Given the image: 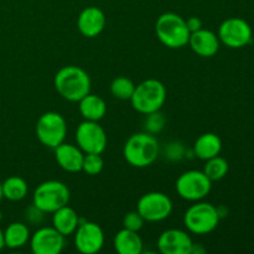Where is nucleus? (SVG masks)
Returning <instances> with one entry per match:
<instances>
[{"mask_svg":"<svg viewBox=\"0 0 254 254\" xmlns=\"http://www.w3.org/2000/svg\"><path fill=\"white\" fill-rule=\"evenodd\" d=\"M54 86L62 98L69 102H78L91 93V78L81 67H62L54 78Z\"/></svg>","mask_w":254,"mask_h":254,"instance_id":"1","label":"nucleus"},{"mask_svg":"<svg viewBox=\"0 0 254 254\" xmlns=\"http://www.w3.org/2000/svg\"><path fill=\"white\" fill-rule=\"evenodd\" d=\"M160 146L155 136L146 131L135 133L128 138L123 148L124 159L134 168L150 166L158 159Z\"/></svg>","mask_w":254,"mask_h":254,"instance_id":"2","label":"nucleus"},{"mask_svg":"<svg viewBox=\"0 0 254 254\" xmlns=\"http://www.w3.org/2000/svg\"><path fill=\"white\" fill-rule=\"evenodd\" d=\"M158 39L169 49H181L189 44L190 31L186 20L175 12H164L158 17L155 24Z\"/></svg>","mask_w":254,"mask_h":254,"instance_id":"3","label":"nucleus"},{"mask_svg":"<svg viewBox=\"0 0 254 254\" xmlns=\"http://www.w3.org/2000/svg\"><path fill=\"white\" fill-rule=\"evenodd\" d=\"M166 101V88L163 82L149 78L135 86L130 102L133 108L139 113L150 114L163 108Z\"/></svg>","mask_w":254,"mask_h":254,"instance_id":"4","label":"nucleus"},{"mask_svg":"<svg viewBox=\"0 0 254 254\" xmlns=\"http://www.w3.org/2000/svg\"><path fill=\"white\" fill-rule=\"evenodd\" d=\"M69 190L64 183L49 180L40 184L32 195V205L45 213H54L59 208L68 205Z\"/></svg>","mask_w":254,"mask_h":254,"instance_id":"5","label":"nucleus"},{"mask_svg":"<svg viewBox=\"0 0 254 254\" xmlns=\"http://www.w3.org/2000/svg\"><path fill=\"white\" fill-rule=\"evenodd\" d=\"M220 220L217 207L202 201H196L184 216L185 227L193 235H208L216 230Z\"/></svg>","mask_w":254,"mask_h":254,"instance_id":"6","label":"nucleus"},{"mask_svg":"<svg viewBox=\"0 0 254 254\" xmlns=\"http://www.w3.org/2000/svg\"><path fill=\"white\" fill-rule=\"evenodd\" d=\"M67 135V123L57 112H46L36 123V136L42 145L56 149L64 141Z\"/></svg>","mask_w":254,"mask_h":254,"instance_id":"7","label":"nucleus"},{"mask_svg":"<svg viewBox=\"0 0 254 254\" xmlns=\"http://www.w3.org/2000/svg\"><path fill=\"white\" fill-rule=\"evenodd\" d=\"M176 192L188 201H201L210 193L212 181L203 171L189 170L181 174L176 180Z\"/></svg>","mask_w":254,"mask_h":254,"instance_id":"8","label":"nucleus"},{"mask_svg":"<svg viewBox=\"0 0 254 254\" xmlns=\"http://www.w3.org/2000/svg\"><path fill=\"white\" fill-rule=\"evenodd\" d=\"M136 211L146 222H160L171 215L173 202L165 193L148 192L139 198Z\"/></svg>","mask_w":254,"mask_h":254,"instance_id":"9","label":"nucleus"},{"mask_svg":"<svg viewBox=\"0 0 254 254\" xmlns=\"http://www.w3.org/2000/svg\"><path fill=\"white\" fill-rule=\"evenodd\" d=\"M77 146L84 154H102L107 146V134L98 122L83 121L76 130Z\"/></svg>","mask_w":254,"mask_h":254,"instance_id":"10","label":"nucleus"},{"mask_svg":"<svg viewBox=\"0 0 254 254\" xmlns=\"http://www.w3.org/2000/svg\"><path fill=\"white\" fill-rule=\"evenodd\" d=\"M218 39L230 49H242L252 41V29L246 20L230 17L220 25Z\"/></svg>","mask_w":254,"mask_h":254,"instance_id":"11","label":"nucleus"},{"mask_svg":"<svg viewBox=\"0 0 254 254\" xmlns=\"http://www.w3.org/2000/svg\"><path fill=\"white\" fill-rule=\"evenodd\" d=\"M74 246L83 254H96L104 246V232L96 222H79L74 231Z\"/></svg>","mask_w":254,"mask_h":254,"instance_id":"12","label":"nucleus"},{"mask_svg":"<svg viewBox=\"0 0 254 254\" xmlns=\"http://www.w3.org/2000/svg\"><path fill=\"white\" fill-rule=\"evenodd\" d=\"M64 246V236L55 227H41L30 237V247L35 254H60Z\"/></svg>","mask_w":254,"mask_h":254,"instance_id":"13","label":"nucleus"},{"mask_svg":"<svg viewBox=\"0 0 254 254\" xmlns=\"http://www.w3.org/2000/svg\"><path fill=\"white\" fill-rule=\"evenodd\" d=\"M192 240L183 230L164 231L158 240V248L163 254H190Z\"/></svg>","mask_w":254,"mask_h":254,"instance_id":"14","label":"nucleus"},{"mask_svg":"<svg viewBox=\"0 0 254 254\" xmlns=\"http://www.w3.org/2000/svg\"><path fill=\"white\" fill-rule=\"evenodd\" d=\"M107 19L104 12L97 6H88L83 9L77 19L78 31L84 37H96L104 30Z\"/></svg>","mask_w":254,"mask_h":254,"instance_id":"15","label":"nucleus"},{"mask_svg":"<svg viewBox=\"0 0 254 254\" xmlns=\"http://www.w3.org/2000/svg\"><path fill=\"white\" fill-rule=\"evenodd\" d=\"M218 35L211 30L200 29L190 34L189 45L196 55L201 57H212L220 50Z\"/></svg>","mask_w":254,"mask_h":254,"instance_id":"16","label":"nucleus"},{"mask_svg":"<svg viewBox=\"0 0 254 254\" xmlns=\"http://www.w3.org/2000/svg\"><path fill=\"white\" fill-rule=\"evenodd\" d=\"M55 158L60 168L67 173H78L82 171L84 154L78 146L72 144L62 143L55 149Z\"/></svg>","mask_w":254,"mask_h":254,"instance_id":"17","label":"nucleus"},{"mask_svg":"<svg viewBox=\"0 0 254 254\" xmlns=\"http://www.w3.org/2000/svg\"><path fill=\"white\" fill-rule=\"evenodd\" d=\"M79 225V217L76 211L68 205L59 208L52 213V227L56 228L64 237L73 235Z\"/></svg>","mask_w":254,"mask_h":254,"instance_id":"18","label":"nucleus"},{"mask_svg":"<svg viewBox=\"0 0 254 254\" xmlns=\"http://www.w3.org/2000/svg\"><path fill=\"white\" fill-rule=\"evenodd\" d=\"M222 150V140L215 133H205L198 136L193 145V153L201 160H208L220 155Z\"/></svg>","mask_w":254,"mask_h":254,"instance_id":"19","label":"nucleus"},{"mask_svg":"<svg viewBox=\"0 0 254 254\" xmlns=\"http://www.w3.org/2000/svg\"><path fill=\"white\" fill-rule=\"evenodd\" d=\"M79 113L84 121L99 122L107 113V106L103 98L97 94L88 93L81 101H78Z\"/></svg>","mask_w":254,"mask_h":254,"instance_id":"20","label":"nucleus"},{"mask_svg":"<svg viewBox=\"0 0 254 254\" xmlns=\"http://www.w3.org/2000/svg\"><path fill=\"white\" fill-rule=\"evenodd\" d=\"M114 248L119 254H140L143 252V240L138 232L123 228L114 237Z\"/></svg>","mask_w":254,"mask_h":254,"instance_id":"21","label":"nucleus"},{"mask_svg":"<svg viewBox=\"0 0 254 254\" xmlns=\"http://www.w3.org/2000/svg\"><path fill=\"white\" fill-rule=\"evenodd\" d=\"M30 230L27 225L22 222H12L5 228L4 242L5 247L10 250H17L26 245L30 241Z\"/></svg>","mask_w":254,"mask_h":254,"instance_id":"22","label":"nucleus"},{"mask_svg":"<svg viewBox=\"0 0 254 254\" xmlns=\"http://www.w3.org/2000/svg\"><path fill=\"white\" fill-rule=\"evenodd\" d=\"M2 197L9 201H21L22 198L26 197L29 192V186L27 183L22 178L19 176H10L4 183H1Z\"/></svg>","mask_w":254,"mask_h":254,"instance_id":"23","label":"nucleus"},{"mask_svg":"<svg viewBox=\"0 0 254 254\" xmlns=\"http://www.w3.org/2000/svg\"><path fill=\"white\" fill-rule=\"evenodd\" d=\"M203 173L206 174L211 181H218L225 178L228 173V163L222 156H215L206 160V165L203 168Z\"/></svg>","mask_w":254,"mask_h":254,"instance_id":"24","label":"nucleus"},{"mask_svg":"<svg viewBox=\"0 0 254 254\" xmlns=\"http://www.w3.org/2000/svg\"><path fill=\"white\" fill-rule=\"evenodd\" d=\"M135 89V84L127 77H117L111 83V93L121 101H130Z\"/></svg>","mask_w":254,"mask_h":254,"instance_id":"25","label":"nucleus"},{"mask_svg":"<svg viewBox=\"0 0 254 254\" xmlns=\"http://www.w3.org/2000/svg\"><path fill=\"white\" fill-rule=\"evenodd\" d=\"M104 166L103 158L101 154L96 153H88L84 154L83 164H82V170L87 174V175H98L102 173Z\"/></svg>","mask_w":254,"mask_h":254,"instance_id":"26","label":"nucleus"},{"mask_svg":"<svg viewBox=\"0 0 254 254\" xmlns=\"http://www.w3.org/2000/svg\"><path fill=\"white\" fill-rule=\"evenodd\" d=\"M165 117L163 113H160V111L153 112L150 114H146L145 121H144V129H145L146 133L150 134H158L165 127Z\"/></svg>","mask_w":254,"mask_h":254,"instance_id":"27","label":"nucleus"},{"mask_svg":"<svg viewBox=\"0 0 254 254\" xmlns=\"http://www.w3.org/2000/svg\"><path fill=\"white\" fill-rule=\"evenodd\" d=\"M186 148L181 141L174 140L166 145L165 158L170 161H180L185 158Z\"/></svg>","mask_w":254,"mask_h":254,"instance_id":"28","label":"nucleus"},{"mask_svg":"<svg viewBox=\"0 0 254 254\" xmlns=\"http://www.w3.org/2000/svg\"><path fill=\"white\" fill-rule=\"evenodd\" d=\"M144 222H145V220L141 217L138 211H131V212H128L124 216L123 227L127 228V230L134 231V232H139L143 228Z\"/></svg>","mask_w":254,"mask_h":254,"instance_id":"29","label":"nucleus"},{"mask_svg":"<svg viewBox=\"0 0 254 254\" xmlns=\"http://www.w3.org/2000/svg\"><path fill=\"white\" fill-rule=\"evenodd\" d=\"M45 212H42L40 208H37L35 205H31L26 211H25V220L31 225H39L44 220Z\"/></svg>","mask_w":254,"mask_h":254,"instance_id":"30","label":"nucleus"},{"mask_svg":"<svg viewBox=\"0 0 254 254\" xmlns=\"http://www.w3.org/2000/svg\"><path fill=\"white\" fill-rule=\"evenodd\" d=\"M186 26H188L189 31L193 32V31H197V30L202 29V21L200 20V17L197 16H191L186 20Z\"/></svg>","mask_w":254,"mask_h":254,"instance_id":"31","label":"nucleus"},{"mask_svg":"<svg viewBox=\"0 0 254 254\" xmlns=\"http://www.w3.org/2000/svg\"><path fill=\"white\" fill-rule=\"evenodd\" d=\"M206 252V248L203 247L200 243H192V247H191L190 254H203Z\"/></svg>","mask_w":254,"mask_h":254,"instance_id":"32","label":"nucleus"},{"mask_svg":"<svg viewBox=\"0 0 254 254\" xmlns=\"http://www.w3.org/2000/svg\"><path fill=\"white\" fill-rule=\"evenodd\" d=\"M5 247V242H4V232L0 230V251Z\"/></svg>","mask_w":254,"mask_h":254,"instance_id":"33","label":"nucleus"},{"mask_svg":"<svg viewBox=\"0 0 254 254\" xmlns=\"http://www.w3.org/2000/svg\"><path fill=\"white\" fill-rule=\"evenodd\" d=\"M2 200V190H1V183H0V201Z\"/></svg>","mask_w":254,"mask_h":254,"instance_id":"34","label":"nucleus"},{"mask_svg":"<svg viewBox=\"0 0 254 254\" xmlns=\"http://www.w3.org/2000/svg\"><path fill=\"white\" fill-rule=\"evenodd\" d=\"M2 221V213H1V211H0V222H1Z\"/></svg>","mask_w":254,"mask_h":254,"instance_id":"35","label":"nucleus"}]
</instances>
